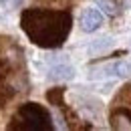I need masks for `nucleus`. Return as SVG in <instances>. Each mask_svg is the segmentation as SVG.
<instances>
[{
    "instance_id": "nucleus-1",
    "label": "nucleus",
    "mask_w": 131,
    "mask_h": 131,
    "mask_svg": "<svg viewBox=\"0 0 131 131\" xmlns=\"http://www.w3.org/2000/svg\"><path fill=\"white\" fill-rule=\"evenodd\" d=\"M20 26L34 45L54 49L61 47L71 32V14L67 10L28 8L20 16Z\"/></svg>"
},
{
    "instance_id": "nucleus-2",
    "label": "nucleus",
    "mask_w": 131,
    "mask_h": 131,
    "mask_svg": "<svg viewBox=\"0 0 131 131\" xmlns=\"http://www.w3.org/2000/svg\"><path fill=\"white\" fill-rule=\"evenodd\" d=\"M10 129H32V131H49L52 129L50 115L38 103H24L16 111Z\"/></svg>"
},
{
    "instance_id": "nucleus-3",
    "label": "nucleus",
    "mask_w": 131,
    "mask_h": 131,
    "mask_svg": "<svg viewBox=\"0 0 131 131\" xmlns=\"http://www.w3.org/2000/svg\"><path fill=\"white\" fill-rule=\"evenodd\" d=\"M91 77H119V79H127L131 77V61H115L109 65H103L93 71Z\"/></svg>"
},
{
    "instance_id": "nucleus-4",
    "label": "nucleus",
    "mask_w": 131,
    "mask_h": 131,
    "mask_svg": "<svg viewBox=\"0 0 131 131\" xmlns=\"http://www.w3.org/2000/svg\"><path fill=\"white\" fill-rule=\"evenodd\" d=\"M79 24H81V30L85 32H95L99 26L103 24V14L99 12L97 8H85L81 12V18H79Z\"/></svg>"
},
{
    "instance_id": "nucleus-5",
    "label": "nucleus",
    "mask_w": 131,
    "mask_h": 131,
    "mask_svg": "<svg viewBox=\"0 0 131 131\" xmlns=\"http://www.w3.org/2000/svg\"><path fill=\"white\" fill-rule=\"evenodd\" d=\"M50 73H52L50 75L52 79H71L75 71H73V67H69V65H59V67H54Z\"/></svg>"
},
{
    "instance_id": "nucleus-6",
    "label": "nucleus",
    "mask_w": 131,
    "mask_h": 131,
    "mask_svg": "<svg viewBox=\"0 0 131 131\" xmlns=\"http://www.w3.org/2000/svg\"><path fill=\"white\" fill-rule=\"evenodd\" d=\"M99 4L103 6V10L105 12H109V14H115V4L111 2V0H97Z\"/></svg>"
}]
</instances>
